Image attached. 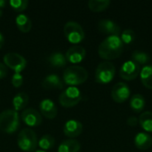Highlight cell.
<instances>
[{
  "mask_svg": "<svg viewBox=\"0 0 152 152\" xmlns=\"http://www.w3.org/2000/svg\"><path fill=\"white\" fill-rule=\"evenodd\" d=\"M28 102H29V97L26 93L21 92V93L17 94L12 99L13 110L17 112L24 110L28 106Z\"/></svg>",
  "mask_w": 152,
  "mask_h": 152,
  "instance_id": "cell-18",
  "label": "cell"
},
{
  "mask_svg": "<svg viewBox=\"0 0 152 152\" xmlns=\"http://www.w3.org/2000/svg\"><path fill=\"white\" fill-rule=\"evenodd\" d=\"M40 114L49 119H53L58 113L55 103L51 99H44L39 103Z\"/></svg>",
  "mask_w": 152,
  "mask_h": 152,
  "instance_id": "cell-14",
  "label": "cell"
},
{
  "mask_svg": "<svg viewBox=\"0 0 152 152\" xmlns=\"http://www.w3.org/2000/svg\"><path fill=\"white\" fill-rule=\"evenodd\" d=\"M3 16V11H2V9H0V18Z\"/></svg>",
  "mask_w": 152,
  "mask_h": 152,
  "instance_id": "cell-35",
  "label": "cell"
},
{
  "mask_svg": "<svg viewBox=\"0 0 152 152\" xmlns=\"http://www.w3.org/2000/svg\"><path fill=\"white\" fill-rule=\"evenodd\" d=\"M15 21H16V26L20 31L23 33H27L30 31L32 28V22H31V20L28 18V16H27L26 14H23V13L19 14L16 17Z\"/></svg>",
  "mask_w": 152,
  "mask_h": 152,
  "instance_id": "cell-20",
  "label": "cell"
},
{
  "mask_svg": "<svg viewBox=\"0 0 152 152\" xmlns=\"http://www.w3.org/2000/svg\"><path fill=\"white\" fill-rule=\"evenodd\" d=\"M140 77L142 85L148 89H152V65L144 66L140 72Z\"/></svg>",
  "mask_w": 152,
  "mask_h": 152,
  "instance_id": "cell-23",
  "label": "cell"
},
{
  "mask_svg": "<svg viewBox=\"0 0 152 152\" xmlns=\"http://www.w3.org/2000/svg\"><path fill=\"white\" fill-rule=\"evenodd\" d=\"M139 124L148 133H152V112L145 111L142 113L139 117Z\"/></svg>",
  "mask_w": 152,
  "mask_h": 152,
  "instance_id": "cell-24",
  "label": "cell"
},
{
  "mask_svg": "<svg viewBox=\"0 0 152 152\" xmlns=\"http://www.w3.org/2000/svg\"><path fill=\"white\" fill-rule=\"evenodd\" d=\"M81 148L80 142L74 139L63 141L58 148V152H79Z\"/></svg>",
  "mask_w": 152,
  "mask_h": 152,
  "instance_id": "cell-19",
  "label": "cell"
},
{
  "mask_svg": "<svg viewBox=\"0 0 152 152\" xmlns=\"http://www.w3.org/2000/svg\"><path fill=\"white\" fill-rule=\"evenodd\" d=\"M4 36H3V34L0 32V49L3 47V45H4Z\"/></svg>",
  "mask_w": 152,
  "mask_h": 152,
  "instance_id": "cell-33",
  "label": "cell"
},
{
  "mask_svg": "<svg viewBox=\"0 0 152 152\" xmlns=\"http://www.w3.org/2000/svg\"><path fill=\"white\" fill-rule=\"evenodd\" d=\"M48 61L53 68H63L67 64V59L65 55L60 52H55L50 54L48 57Z\"/></svg>",
  "mask_w": 152,
  "mask_h": 152,
  "instance_id": "cell-21",
  "label": "cell"
},
{
  "mask_svg": "<svg viewBox=\"0 0 152 152\" xmlns=\"http://www.w3.org/2000/svg\"><path fill=\"white\" fill-rule=\"evenodd\" d=\"M86 49L81 46V45H73L70 48H69V50L67 51L65 57L67 59V61L73 63V64H77L81 62L85 57H86Z\"/></svg>",
  "mask_w": 152,
  "mask_h": 152,
  "instance_id": "cell-12",
  "label": "cell"
},
{
  "mask_svg": "<svg viewBox=\"0 0 152 152\" xmlns=\"http://www.w3.org/2000/svg\"><path fill=\"white\" fill-rule=\"evenodd\" d=\"M36 152H46L45 151H42V150H38V151H36Z\"/></svg>",
  "mask_w": 152,
  "mask_h": 152,
  "instance_id": "cell-36",
  "label": "cell"
},
{
  "mask_svg": "<svg viewBox=\"0 0 152 152\" xmlns=\"http://www.w3.org/2000/svg\"><path fill=\"white\" fill-rule=\"evenodd\" d=\"M9 4L12 10H14L15 12H20L27 9L28 5V0H11L9 2Z\"/></svg>",
  "mask_w": 152,
  "mask_h": 152,
  "instance_id": "cell-28",
  "label": "cell"
},
{
  "mask_svg": "<svg viewBox=\"0 0 152 152\" xmlns=\"http://www.w3.org/2000/svg\"><path fill=\"white\" fill-rule=\"evenodd\" d=\"M83 132V125L75 119L68 120L63 126V133L67 137L76 138L81 134Z\"/></svg>",
  "mask_w": 152,
  "mask_h": 152,
  "instance_id": "cell-15",
  "label": "cell"
},
{
  "mask_svg": "<svg viewBox=\"0 0 152 152\" xmlns=\"http://www.w3.org/2000/svg\"><path fill=\"white\" fill-rule=\"evenodd\" d=\"M88 78L87 70L81 66L72 65L68 67L62 76V80L64 84L70 86H75L85 83Z\"/></svg>",
  "mask_w": 152,
  "mask_h": 152,
  "instance_id": "cell-2",
  "label": "cell"
},
{
  "mask_svg": "<svg viewBox=\"0 0 152 152\" xmlns=\"http://www.w3.org/2000/svg\"><path fill=\"white\" fill-rule=\"evenodd\" d=\"M135 32L131 29V28H127L126 30H124L121 34V40L123 42V44H126V45H129L131 43L134 42V40L135 39Z\"/></svg>",
  "mask_w": 152,
  "mask_h": 152,
  "instance_id": "cell-29",
  "label": "cell"
},
{
  "mask_svg": "<svg viewBox=\"0 0 152 152\" xmlns=\"http://www.w3.org/2000/svg\"><path fill=\"white\" fill-rule=\"evenodd\" d=\"M21 120L29 127H36L42 124V116L35 109H26L21 113Z\"/></svg>",
  "mask_w": 152,
  "mask_h": 152,
  "instance_id": "cell-11",
  "label": "cell"
},
{
  "mask_svg": "<svg viewBox=\"0 0 152 152\" xmlns=\"http://www.w3.org/2000/svg\"><path fill=\"white\" fill-rule=\"evenodd\" d=\"M7 75V68L4 63L0 62V79H3Z\"/></svg>",
  "mask_w": 152,
  "mask_h": 152,
  "instance_id": "cell-32",
  "label": "cell"
},
{
  "mask_svg": "<svg viewBox=\"0 0 152 152\" xmlns=\"http://www.w3.org/2000/svg\"><path fill=\"white\" fill-rule=\"evenodd\" d=\"M124 44L118 36H109L100 44L98 53L104 60H114L122 54Z\"/></svg>",
  "mask_w": 152,
  "mask_h": 152,
  "instance_id": "cell-1",
  "label": "cell"
},
{
  "mask_svg": "<svg viewBox=\"0 0 152 152\" xmlns=\"http://www.w3.org/2000/svg\"><path fill=\"white\" fill-rule=\"evenodd\" d=\"M145 104H146L145 99L142 94H134L130 99V107L136 113L142 112L145 107Z\"/></svg>",
  "mask_w": 152,
  "mask_h": 152,
  "instance_id": "cell-22",
  "label": "cell"
},
{
  "mask_svg": "<svg viewBox=\"0 0 152 152\" xmlns=\"http://www.w3.org/2000/svg\"><path fill=\"white\" fill-rule=\"evenodd\" d=\"M37 144H38V146L40 147V149L42 151H46L52 149L54 146L55 140H54V138L52 135H50V134H45L44 136H42L40 138V140H39V142H38Z\"/></svg>",
  "mask_w": 152,
  "mask_h": 152,
  "instance_id": "cell-27",
  "label": "cell"
},
{
  "mask_svg": "<svg viewBox=\"0 0 152 152\" xmlns=\"http://www.w3.org/2000/svg\"><path fill=\"white\" fill-rule=\"evenodd\" d=\"M134 144L141 151L149 150L152 146V137L147 133H138L134 138Z\"/></svg>",
  "mask_w": 152,
  "mask_h": 152,
  "instance_id": "cell-17",
  "label": "cell"
},
{
  "mask_svg": "<svg viewBox=\"0 0 152 152\" xmlns=\"http://www.w3.org/2000/svg\"><path fill=\"white\" fill-rule=\"evenodd\" d=\"M115 74L116 68L112 62H101L95 69V81L99 84H108L112 81Z\"/></svg>",
  "mask_w": 152,
  "mask_h": 152,
  "instance_id": "cell-6",
  "label": "cell"
},
{
  "mask_svg": "<svg viewBox=\"0 0 152 152\" xmlns=\"http://www.w3.org/2000/svg\"><path fill=\"white\" fill-rule=\"evenodd\" d=\"M126 123L129 126H136L139 124V119L135 117H129L126 120Z\"/></svg>",
  "mask_w": 152,
  "mask_h": 152,
  "instance_id": "cell-31",
  "label": "cell"
},
{
  "mask_svg": "<svg viewBox=\"0 0 152 152\" xmlns=\"http://www.w3.org/2000/svg\"><path fill=\"white\" fill-rule=\"evenodd\" d=\"M141 72L140 65L135 63L134 61H126L123 63L122 67L119 70L120 77L125 80H134L135 79Z\"/></svg>",
  "mask_w": 152,
  "mask_h": 152,
  "instance_id": "cell-9",
  "label": "cell"
},
{
  "mask_svg": "<svg viewBox=\"0 0 152 152\" xmlns=\"http://www.w3.org/2000/svg\"><path fill=\"white\" fill-rule=\"evenodd\" d=\"M110 4V0H90L88 2V7L92 12H99L106 10Z\"/></svg>",
  "mask_w": 152,
  "mask_h": 152,
  "instance_id": "cell-25",
  "label": "cell"
},
{
  "mask_svg": "<svg viewBox=\"0 0 152 152\" xmlns=\"http://www.w3.org/2000/svg\"><path fill=\"white\" fill-rule=\"evenodd\" d=\"M82 99L80 90L76 86H69L59 96V102L65 108H72L79 103Z\"/></svg>",
  "mask_w": 152,
  "mask_h": 152,
  "instance_id": "cell-7",
  "label": "cell"
},
{
  "mask_svg": "<svg viewBox=\"0 0 152 152\" xmlns=\"http://www.w3.org/2000/svg\"><path fill=\"white\" fill-rule=\"evenodd\" d=\"M130 88L129 86L123 82L117 83L111 90V98L117 103L125 102L130 97Z\"/></svg>",
  "mask_w": 152,
  "mask_h": 152,
  "instance_id": "cell-10",
  "label": "cell"
},
{
  "mask_svg": "<svg viewBox=\"0 0 152 152\" xmlns=\"http://www.w3.org/2000/svg\"><path fill=\"white\" fill-rule=\"evenodd\" d=\"M6 1H4V0H0V9H3V8H4L5 7V5H6Z\"/></svg>",
  "mask_w": 152,
  "mask_h": 152,
  "instance_id": "cell-34",
  "label": "cell"
},
{
  "mask_svg": "<svg viewBox=\"0 0 152 152\" xmlns=\"http://www.w3.org/2000/svg\"><path fill=\"white\" fill-rule=\"evenodd\" d=\"M42 86L45 89H63L64 82L58 75L50 74L42 81Z\"/></svg>",
  "mask_w": 152,
  "mask_h": 152,
  "instance_id": "cell-16",
  "label": "cell"
},
{
  "mask_svg": "<svg viewBox=\"0 0 152 152\" xmlns=\"http://www.w3.org/2000/svg\"><path fill=\"white\" fill-rule=\"evenodd\" d=\"M98 29L104 34L110 36H118L121 32L120 27L112 20L103 19L98 22Z\"/></svg>",
  "mask_w": 152,
  "mask_h": 152,
  "instance_id": "cell-13",
  "label": "cell"
},
{
  "mask_svg": "<svg viewBox=\"0 0 152 152\" xmlns=\"http://www.w3.org/2000/svg\"><path fill=\"white\" fill-rule=\"evenodd\" d=\"M23 84V76L20 73H14L12 77V85L18 88Z\"/></svg>",
  "mask_w": 152,
  "mask_h": 152,
  "instance_id": "cell-30",
  "label": "cell"
},
{
  "mask_svg": "<svg viewBox=\"0 0 152 152\" xmlns=\"http://www.w3.org/2000/svg\"><path fill=\"white\" fill-rule=\"evenodd\" d=\"M64 36L67 40L74 45H77L82 42L85 38V31L82 26L73 20L68 21L63 28Z\"/></svg>",
  "mask_w": 152,
  "mask_h": 152,
  "instance_id": "cell-5",
  "label": "cell"
},
{
  "mask_svg": "<svg viewBox=\"0 0 152 152\" xmlns=\"http://www.w3.org/2000/svg\"><path fill=\"white\" fill-rule=\"evenodd\" d=\"M4 65L12 69L15 73H20L27 66L26 59L17 53H8L4 56Z\"/></svg>",
  "mask_w": 152,
  "mask_h": 152,
  "instance_id": "cell-8",
  "label": "cell"
},
{
  "mask_svg": "<svg viewBox=\"0 0 152 152\" xmlns=\"http://www.w3.org/2000/svg\"><path fill=\"white\" fill-rule=\"evenodd\" d=\"M150 60H151L150 55L145 52L135 50L132 53V61H134L135 63H137L138 65L146 64L150 61Z\"/></svg>",
  "mask_w": 152,
  "mask_h": 152,
  "instance_id": "cell-26",
  "label": "cell"
},
{
  "mask_svg": "<svg viewBox=\"0 0 152 152\" xmlns=\"http://www.w3.org/2000/svg\"><path fill=\"white\" fill-rule=\"evenodd\" d=\"M20 126V115L14 110H6L0 114V131L13 134Z\"/></svg>",
  "mask_w": 152,
  "mask_h": 152,
  "instance_id": "cell-3",
  "label": "cell"
},
{
  "mask_svg": "<svg viewBox=\"0 0 152 152\" xmlns=\"http://www.w3.org/2000/svg\"><path fill=\"white\" fill-rule=\"evenodd\" d=\"M19 148L24 152H32L37 147V137L36 133L30 128L22 129L17 139Z\"/></svg>",
  "mask_w": 152,
  "mask_h": 152,
  "instance_id": "cell-4",
  "label": "cell"
}]
</instances>
